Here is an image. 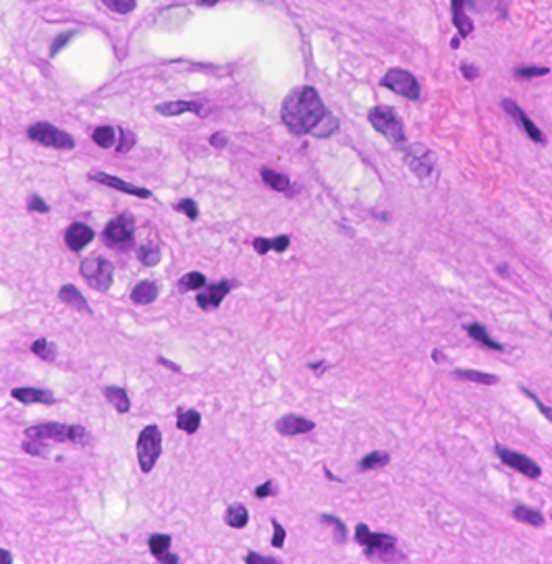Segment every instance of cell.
Returning a JSON list of instances; mask_svg holds the SVG:
<instances>
[{
	"label": "cell",
	"instance_id": "obj_34",
	"mask_svg": "<svg viewBox=\"0 0 552 564\" xmlns=\"http://www.w3.org/2000/svg\"><path fill=\"white\" fill-rule=\"evenodd\" d=\"M170 544H172V538H170V535H166V533H152V535L148 538L150 552H152L156 558L160 556V554H164V552H168V550H170Z\"/></svg>",
	"mask_w": 552,
	"mask_h": 564
},
{
	"label": "cell",
	"instance_id": "obj_35",
	"mask_svg": "<svg viewBox=\"0 0 552 564\" xmlns=\"http://www.w3.org/2000/svg\"><path fill=\"white\" fill-rule=\"evenodd\" d=\"M137 259H140L144 266L152 268V266H158V264H160L162 253H160V249H156V247H148V245H144V247H140V249H137Z\"/></svg>",
	"mask_w": 552,
	"mask_h": 564
},
{
	"label": "cell",
	"instance_id": "obj_28",
	"mask_svg": "<svg viewBox=\"0 0 552 564\" xmlns=\"http://www.w3.org/2000/svg\"><path fill=\"white\" fill-rule=\"evenodd\" d=\"M208 284V278L202 274V272H187L185 276L179 278L177 282V289L181 293H189V291H200Z\"/></svg>",
	"mask_w": 552,
	"mask_h": 564
},
{
	"label": "cell",
	"instance_id": "obj_50",
	"mask_svg": "<svg viewBox=\"0 0 552 564\" xmlns=\"http://www.w3.org/2000/svg\"><path fill=\"white\" fill-rule=\"evenodd\" d=\"M461 73H463V77H465V79H472V81L477 79V75H479V71H477L473 65H468V63H463V65H461Z\"/></svg>",
	"mask_w": 552,
	"mask_h": 564
},
{
	"label": "cell",
	"instance_id": "obj_51",
	"mask_svg": "<svg viewBox=\"0 0 552 564\" xmlns=\"http://www.w3.org/2000/svg\"><path fill=\"white\" fill-rule=\"evenodd\" d=\"M158 561H160V563L177 564L179 563V556H177V554H170V552H164V554H160V556H158Z\"/></svg>",
	"mask_w": 552,
	"mask_h": 564
},
{
	"label": "cell",
	"instance_id": "obj_48",
	"mask_svg": "<svg viewBox=\"0 0 552 564\" xmlns=\"http://www.w3.org/2000/svg\"><path fill=\"white\" fill-rule=\"evenodd\" d=\"M73 33H75V31H69L67 36H59V38L54 40V44H52V56H54V54H59L61 46H65V44H67V42L73 38Z\"/></svg>",
	"mask_w": 552,
	"mask_h": 564
},
{
	"label": "cell",
	"instance_id": "obj_2",
	"mask_svg": "<svg viewBox=\"0 0 552 564\" xmlns=\"http://www.w3.org/2000/svg\"><path fill=\"white\" fill-rule=\"evenodd\" d=\"M368 121L393 146H396V148L405 146V129H403V123H401L394 108H391V106H374L368 112Z\"/></svg>",
	"mask_w": 552,
	"mask_h": 564
},
{
	"label": "cell",
	"instance_id": "obj_5",
	"mask_svg": "<svg viewBox=\"0 0 552 564\" xmlns=\"http://www.w3.org/2000/svg\"><path fill=\"white\" fill-rule=\"evenodd\" d=\"M81 278L94 289V291H108L114 276V266L104 257H85L79 266Z\"/></svg>",
	"mask_w": 552,
	"mask_h": 564
},
{
	"label": "cell",
	"instance_id": "obj_23",
	"mask_svg": "<svg viewBox=\"0 0 552 564\" xmlns=\"http://www.w3.org/2000/svg\"><path fill=\"white\" fill-rule=\"evenodd\" d=\"M291 245V239L287 235H281V237H274V239H264V237H258L253 239V249L260 253V255H266L268 251H276V253H283L287 251Z\"/></svg>",
	"mask_w": 552,
	"mask_h": 564
},
{
	"label": "cell",
	"instance_id": "obj_27",
	"mask_svg": "<svg viewBox=\"0 0 552 564\" xmlns=\"http://www.w3.org/2000/svg\"><path fill=\"white\" fill-rule=\"evenodd\" d=\"M225 523L233 529H243L249 523V510L243 504H231L225 510Z\"/></svg>",
	"mask_w": 552,
	"mask_h": 564
},
{
	"label": "cell",
	"instance_id": "obj_42",
	"mask_svg": "<svg viewBox=\"0 0 552 564\" xmlns=\"http://www.w3.org/2000/svg\"><path fill=\"white\" fill-rule=\"evenodd\" d=\"M27 208L31 210V212H40V214H48L50 212V208H48V204L40 197V195H29V199H27Z\"/></svg>",
	"mask_w": 552,
	"mask_h": 564
},
{
	"label": "cell",
	"instance_id": "obj_36",
	"mask_svg": "<svg viewBox=\"0 0 552 564\" xmlns=\"http://www.w3.org/2000/svg\"><path fill=\"white\" fill-rule=\"evenodd\" d=\"M23 450L27 455H33V457H48V450H46V444L42 440H33V438H27L23 442Z\"/></svg>",
	"mask_w": 552,
	"mask_h": 564
},
{
	"label": "cell",
	"instance_id": "obj_26",
	"mask_svg": "<svg viewBox=\"0 0 552 564\" xmlns=\"http://www.w3.org/2000/svg\"><path fill=\"white\" fill-rule=\"evenodd\" d=\"M260 174H262V181H264L270 189H274V191L285 193V191H289V187H291V178H289L287 174H281V172L272 170V168H262Z\"/></svg>",
	"mask_w": 552,
	"mask_h": 564
},
{
	"label": "cell",
	"instance_id": "obj_32",
	"mask_svg": "<svg viewBox=\"0 0 552 564\" xmlns=\"http://www.w3.org/2000/svg\"><path fill=\"white\" fill-rule=\"evenodd\" d=\"M31 353L33 355H38L42 361H48V363H52L54 359H57V344L54 342H50L48 338H38L33 344H31Z\"/></svg>",
	"mask_w": 552,
	"mask_h": 564
},
{
	"label": "cell",
	"instance_id": "obj_13",
	"mask_svg": "<svg viewBox=\"0 0 552 564\" xmlns=\"http://www.w3.org/2000/svg\"><path fill=\"white\" fill-rule=\"evenodd\" d=\"M502 108H505V110L509 112V116H511V119H513V121H515V123H517V125H519V127L525 131V133H528V137H530V139H534L536 144H546L544 133H542V131H540V129L534 125V121H532V119H530V116H528V114H525V112H523V110H521V108L515 104V102H513V100L505 98V100H502Z\"/></svg>",
	"mask_w": 552,
	"mask_h": 564
},
{
	"label": "cell",
	"instance_id": "obj_21",
	"mask_svg": "<svg viewBox=\"0 0 552 564\" xmlns=\"http://www.w3.org/2000/svg\"><path fill=\"white\" fill-rule=\"evenodd\" d=\"M102 392H104L106 401L112 404L119 413H129L131 401H129V395H127L125 388H121V386H104Z\"/></svg>",
	"mask_w": 552,
	"mask_h": 564
},
{
	"label": "cell",
	"instance_id": "obj_31",
	"mask_svg": "<svg viewBox=\"0 0 552 564\" xmlns=\"http://www.w3.org/2000/svg\"><path fill=\"white\" fill-rule=\"evenodd\" d=\"M513 517L525 525H532V527H542L544 525V517L536 510V508H530V506H517L513 508Z\"/></svg>",
	"mask_w": 552,
	"mask_h": 564
},
{
	"label": "cell",
	"instance_id": "obj_9",
	"mask_svg": "<svg viewBox=\"0 0 552 564\" xmlns=\"http://www.w3.org/2000/svg\"><path fill=\"white\" fill-rule=\"evenodd\" d=\"M403 158L407 162L409 170L417 176V178H428L434 168H436V156L432 150H428L426 146H409L405 152H403Z\"/></svg>",
	"mask_w": 552,
	"mask_h": 564
},
{
	"label": "cell",
	"instance_id": "obj_17",
	"mask_svg": "<svg viewBox=\"0 0 552 564\" xmlns=\"http://www.w3.org/2000/svg\"><path fill=\"white\" fill-rule=\"evenodd\" d=\"M94 231L87 227V224H81V222H73L67 231H65V243L71 251H81L85 245L94 241Z\"/></svg>",
	"mask_w": 552,
	"mask_h": 564
},
{
	"label": "cell",
	"instance_id": "obj_56",
	"mask_svg": "<svg viewBox=\"0 0 552 564\" xmlns=\"http://www.w3.org/2000/svg\"><path fill=\"white\" fill-rule=\"evenodd\" d=\"M202 4H206V6H212V4H216L218 0H200Z\"/></svg>",
	"mask_w": 552,
	"mask_h": 564
},
{
	"label": "cell",
	"instance_id": "obj_38",
	"mask_svg": "<svg viewBox=\"0 0 552 564\" xmlns=\"http://www.w3.org/2000/svg\"><path fill=\"white\" fill-rule=\"evenodd\" d=\"M320 519H322L324 523H330V525L336 529V540H338V542H345V540H347V527H345V523H343L341 519H336V517H332V515H328V512H324Z\"/></svg>",
	"mask_w": 552,
	"mask_h": 564
},
{
	"label": "cell",
	"instance_id": "obj_44",
	"mask_svg": "<svg viewBox=\"0 0 552 564\" xmlns=\"http://www.w3.org/2000/svg\"><path fill=\"white\" fill-rule=\"evenodd\" d=\"M521 390H523V395H525V397H530V399H532V403H534L536 406H538V409H540V413H542V415H544V417H546L549 421H552V409H551V406H546V404L542 403V401H540V399H538V397H536L534 392H530L528 388H521Z\"/></svg>",
	"mask_w": 552,
	"mask_h": 564
},
{
	"label": "cell",
	"instance_id": "obj_20",
	"mask_svg": "<svg viewBox=\"0 0 552 564\" xmlns=\"http://www.w3.org/2000/svg\"><path fill=\"white\" fill-rule=\"evenodd\" d=\"M158 299V284L154 280H142L131 291V301L135 305H150Z\"/></svg>",
	"mask_w": 552,
	"mask_h": 564
},
{
	"label": "cell",
	"instance_id": "obj_45",
	"mask_svg": "<svg viewBox=\"0 0 552 564\" xmlns=\"http://www.w3.org/2000/svg\"><path fill=\"white\" fill-rule=\"evenodd\" d=\"M253 494H255V498H268V496L276 494L274 482H272V480H268V482H264L262 485H258V487L253 489Z\"/></svg>",
	"mask_w": 552,
	"mask_h": 564
},
{
	"label": "cell",
	"instance_id": "obj_30",
	"mask_svg": "<svg viewBox=\"0 0 552 564\" xmlns=\"http://www.w3.org/2000/svg\"><path fill=\"white\" fill-rule=\"evenodd\" d=\"M91 139L100 146V148H114L119 144V131L112 129V127H98L94 133H91Z\"/></svg>",
	"mask_w": 552,
	"mask_h": 564
},
{
	"label": "cell",
	"instance_id": "obj_3",
	"mask_svg": "<svg viewBox=\"0 0 552 564\" xmlns=\"http://www.w3.org/2000/svg\"><path fill=\"white\" fill-rule=\"evenodd\" d=\"M355 542L361 544L366 548V554L368 556H378L382 561H391V558H401V554L396 552V540L393 535H387V533H376V531H370L368 525L359 523L355 527Z\"/></svg>",
	"mask_w": 552,
	"mask_h": 564
},
{
	"label": "cell",
	"instance_id": "obj_25",
	"mask_svg": "<svg viewBox=\"0 0 552 564\" xmlns=\"http://www.w3.org/2000/svg\"><path fill=\"white\" fill-rule=\"evenodd\" d=\"M453 374L459 380L473 382V384H482V386H494V384H498V376H494V374H484V372H475V369H455Z\"/></svg>",
	"mask_w": 552,
	"mask_h": 564
},
{
	"label": "cell",
	"instance_id": "obj_37",
	"mask_svg": "<svg viewBox=\"0 0 552 564\" xmlns=\"http://www.w3.org/2000/svg\"><path fill=\"white\" fill-rule=\"evenodd\" d=\"M110 10H114V13H119V15H127V13H131L133 8H135V0H102Z\"/></svg>",
	"mask_w": 552,
	"mask_h": 564
},
{
	"label": "cell",
	"instance_id": "obj_15",
	"mask_svg": "<svg viewBox=\"0 0 552 564\" xmlns=\"http://www.w3.org/2000/svg\"><path fill=\"white\" fill-rule=\"evenodd\" d=\"M315 427V423L308 417H301V415H295V413H289V415H283L278 421H276V432L281 436H301V434H308Z\"/></svg>",
	"mask_w": 552,
	"mask_h": 564
},
{
	"label": "cell",
	"instance_id": "obj_6",
	"mask_svg": "<svg viewBox=\"0 0 552 564\" xmlns=\"http://www.w3.org/2000/svg\"><path fill=\"white\" fill-rule=\"evenodd\" d=\"M29 139L48 146V148H57V150H73L75 148V139L65 133L63 129L50 125V123H36L27 129Z\"/></svg>",
	"mask_w": 552,
	"mask_h": 564
},
{
	"label": "cell",
	"instance_id": "obj_19",
	"mask_svg": "<svg viewBox=\"0 0 552 564\" xmlns=\"http://www.w3.org/2000/svg\"><path fill=\"white\" fill-rule=\"evenodd\" d=\"M451 15L453 23L459 31V38H468L473 33V21L465 13V0H451Z\"/></svg>",
	"mask_w": 552,
	"mask_h": 564
},
{
	"label": "cell",
	"instance_id": "obj_41",
	"mask_svg": "<svg viewBox=\"0 0 552 564\" xmlns=\"http://www.w3.org/2000/svg\"><path fill=\"white\" fill-rule=\"evenodd\" d=\"M517 75L523 79H532V77L549 75V69L546 67H521V69H517Z\"/></svg>",
	"mask_w": 552,
	"mask_h": 564
},
{
	"label": "cell",
	"instance_id": "obj_40",
	"mask_svg": "<svg viewBox=\"0 0 552 564\" xmlns=\"http://www.w3.org/2000/svg\"><path fill=\"white\" fill-rule=\"evenodd\" d=\"M119 144H117V150L121 152V154H125V152H129L133 146H135V135L131 133V131H125V129H121L119 131Z\"/></svg>",
	"mask_w": 552,
	"mask_h": 564
},
{
	"label": "cell",
	"instance_id": "obj_1",
	"mask_svg": "<svg viewBox=\"0 0 552 564\" xmlns=\"http://www.w3.org/2000/svg\"><path fill=\"white\" fill-rule=\"evenodd\" d=\"M281 119L285 127L295 135L328 137L338 129L336 116L324 106L320 93L310 85L295 87L281 106Z\"/></svg>",
	"mask_w": 552,
	"mask_h": 564
},
{
	"label": "cell",
	"instance_id": "obj_29",
	"mask_svg": "<svg viewBox=\"0 0 552 564\" xmlns=\"http://www.w3.org/2000/svg\"><path fill=\"white\" fill-rule=\"evenodd\" d=\"M465 332H468L472 338H475L477 342H482L484 346H488V349H492V351H502V344L496 342L494 338H490V334H488V330H486L484 326H479V323H468V326H465Z\"/></svg>",
	"mask_w": 552,
	"mask_h": 564
},
{
	"label": "cell",
	"instance_id": "obj_18",
	"mask_svg": "<svg viewBox=\"0 0 552 564\" xmlns=\"http://www.w3.org/2000/svg\"><path fill=\"white\" fill-rule=\"evenodd\" d=\"M59 299H61L65 305H69V307H73V310H77V312H83V314H87V316L94 314V310L89 307L87 299L83 297V293L79 291L75 284H65V287H61Z\"/></svg>",
	"mask_w": 552,
	"mask_h": 564
},
{
	"label": "cell",
	"instance_id": "obj_7",
	"mask_svg": "<svg viewBox=\"0 0 552 564\" xmlns=\"http://www.w3.org/2000/svg\"><path fill=\"white\" fill-rule=\"evenodd\" d=\"M133 233H135V220L131 214H119L117 218H112L104 233H102V239L106 245L110 247H129L133 243Z\"/></svg>",
	"mask_w": 552,
	"mask_h": 564
},
{
	"label": "cell",
	"instance_id": "obj_54",
	"mask_svg": "<svg viewBox=\"0 0 552 564\" xmlns=\"http://www.w3.org/2000/svg\"><path fill=\"white\" fill-rule=\"evenodd\" d=\"M324 365H326V363H312L310 367H312L314 372H324Z\"/></svg>",
	"mask_w": 552,
	"mask_h": 564
},
{
	"label": "cell",
	"instance_id": "obj_47",
	"mask_svg": "<svg viewBox=\"0 0 552 564\" xmlns=\"http://www.w3.org/2000/svg\"><path fill=\"white\" fill-rule=\"evenodd\" d=\"M245 563L247 564H274L276 558H270V556H262V554H255V552H249L245 556Z\"/></svg>",
	"mask_w": 552,
	"mask_h": 564
},
{
	"label": "cell",
	"instance_id": "obj_4",
	"mask_svg": "<svg viewBox=\"0 0 552 564\" xmlns=\"http://www.w3.org/2000/svg\"><path fill=\"white\" fill-rule=\"evenodd\" d=\"M162 455V432L158 425H146L137 438V461L144 473H150Z\"/></svg>",
	"mask_w": 552,
	"mask_h": 564
},
{
	"label": "cell",
	"instance_id": "obj_55",
	"mask_svg": "<svg viewBox=\"0 0 552 564\" xmlns=\"http://www.w3.org/2000/svg\"><path fill=\"white\" fill-rule=\"evenodd\" d=\"M432 359H434V361H442V355H440L438 351H434V353H432Z\"/></svg>",
	"mask_w": 552,
	"mask_h": 564
},
{
	"label": "cell",
	"instance_id": "obj_8",
	"mask_svg": "<svg viewBox=\"0 0 552 564\" xmlns=\"http://www.w3.org/2000/svg\"><path fill=\"white\" fill-rule=\"evenodd\" d=\"M380 85L391 89L394 93H398V96H403V98H407V100H413V102L419 100V93H422L417 79L409 71H403V69L387 71V75L382 77Z\"/></svg>",
	"mask_w": 552,
	"mask_h": 564
},
{
	"label": "cell",
	"instance_id": "obj_10",
	"mask_svg": "<svg viewBox=\"0 0 552 564\" xmlns=\"http://www.w3.org/2000/svg\"><path fill=\"white\" fill-rule=\"evenodd\" d=\"M494 450H496V457L502 461V465H507V467L519 471L521 475H525V478H530V480H538V478L542 475L540 465H536V461H532L530 457L519 455V452H515V450H511V448H507V446H500V444H496Z\"/></svg>",
	"mask_w": 552,
	"mask_h": 564
},
{
	"label": "cell",
	"instance_id": "obj_49",
	"mask_svg": "<svg viewBox=\"0 0 552 564\" xmlns=\"http://www.w3.org/2000/svg\"><path fill=\"white\" fill-rule=\"evenodd\" d=\"M210 144H212L216 150H225V148H227V135H225V133H214V135L210 137Z\"/></svg>",
	"mask_w": 552,
	"mask_h": 564
},
{
	"label": "cell",
	"instance_id": "obj_43",
	"mask_svg": "<svg viewBox=\"0 0 552 564\" xmlns=\"http://www.w3.org/2000/svg\"><path fill=\"white\" fill-rule=\"evenodd\" d=\"M272 527H274L272 546H274V548H283V546H285V540H287V531H285V527H283L276 519H272Z\"/></svg>",
	"mask_w": 552,
	"mask_h": 564
},
{
	"label": "cell",
	"instance_id": "obj_33",
	"mask_svg": "<svg viewBox=\"0 0 552 564\" xmlns=\"http://www.w3.org/2000/svg\"><path fill=\"white\" fill-rule=\"evenodd\" d=\"M391 461V455L385 452V450H374L370 455H366L359 463V471H370V469H380L385 465H389Z\"/></svg>",
	"mask_w": 552,
	"mask_h": 564
},
{
	"label": "cell",
	"instance_id": "obj_16",
	"mask_svg": "<svg viewBox=\"0 0 552 564\" xmlns=\"http://www.w3.org/2000/svg\"><path fill=\"white\" fill-rule=\"evenodd\" d=\"M10 397L15 401H19L21 404H52L57 403L54 395L50 390H42V388H29V386H23V388H13Z\"/></svg>",
	"mask_w": 552,
	"mask_h": 564
},
{
	"label": "cell",
	"instance_id": "obj_53",
	"mask_svg": "<svg viewBox=\"0 0 552 564\" xmlns=\"http://www.w3.org/2000/svg\"><path fill=\"white\" fill-rule=\"evenodd\" d=\"M158 361H160L162 365H166L168 369H172V372H181V367H179L177 363H172V361H168V359H164V357H160Z\"/></svg>",
	"mask_w": 552,
	"mask_h": 564
},
{
	"label": "cell",
	"instance_id": "obj_52",
	"mask_svg": "<svg viewBox=\"0 0 552 564\" xmlns=\"http://www.w3.org/2000/svg\"><path fill=\"white\" fill-rule=\"evenodd\" d=\"M13 563V554L4 548H0V564H10Z\"/></svg>",
	"mask_w": 552,
	"mask_h": 564
},
{
	"label": "cell",
	"instance_id": "obj_24",
	"mask_svg": "<svg viewBox=\"0 0 552 564\" xmlns=\"http://www.w3.org/2000/svg\"><path fill=\"white\" fill-rule=\"evenodd\" d=\"M200 425H202V415H200V411H193V409H189V411H179V415H177V427H179L181 432H185V434H195V432L200 429Z\"/></svg>",
	"mask_w": 552,
	"mask_h": 564
},
{
	"label": "cell",
	"instance_id": "obj_14",
	"mask_svg": "<svg viewBox=\"0 0 552 564\" xmlns=\"http://www.w3.org/2000/svg\"><path fill=\"white\" fill-rule=\"evenodd\" d=\"M89 178L96 181V183H102L106 187H112V189H119L123 193H129V195H137V197H154L152 191L144 189V187H137V185H131L119 176H112V174H106V172H98V170H91L89 172Z\"/></svg>",
	"mask_w": 552,
	"mask_h": 564
},
{
	"label": "cell",
	"instance_id": "obj_22",
	"mask_svg": "<svg viewBox=\"0 0 552 564\" xmlns=\"http://www.w3.org/2000/svg\"><path fill=\"white\" fill-rule=\"evenodd\" d=\"M156 112L164 114V116H179L185 112H195L200 114V106L187 100H174V102H166V104H158Z\"/></svg>",
	"mask_w": 552,
	"mask_h": 564
},
{
	"label": "cell",
	"instance_id": "obj_12",
	"mask_svg": "<svg viewBox=\"0 0 552 564\" xmlns=\"http://www.w3.org/2000/svg\"><path fill=\"white\" fill-rule=\"evenodd\" d=\"M25 438L42 442H71V425L67 423H36L25 427Z\"/></svg>",
	"mask_w": 552,
	"mask_h": 564
},
{
	"label": "cell",
	"instance_id": "obj_39",
	"mask_svg": "<svg viewBox=\"0 0 552 564\" xmlns=\"http://www.w3.org/2000/svg\"><path fill=\"white\" fill-rule=\"evenodd\" d=\"M174 208H177L179 212H185V216H187L189 220H197V216H200L197 204H195L193 199H181Z\"/></svg>",
	"mask_w": 552,
	"mask_h": 564
},
{
	"label": "cell",
	"instance_id": "obj_11",
	"mask_svg": "<svg viewBox=\"0 0 552 564\" xmlns=\"http://www.w3.org/2000/svg\"><path fill=\"white\" fill-rule=\"evenodd\" d=\"M235 287V280H218V282H208L204 289L195 291V301H197V307L204 310V312H210V310H216L221 307L223 299L231 293V289Z\"/></svg>",
	"mask_w": 552,
	"mask_h": 564
},
{
	"label": "cell",
	"instance_id": "obj_46",
	"mask_svg": "<svg viewBox=\"0 0 552 564\" xmlns=\"http://www.w3.org/2000/svg\"><path fill=\"white\" fill-rule=\"evenodd\" d=\"M87 440V429L83 425H71V442L83 444Z\"/></svg>",
	"mask_w": 552,
	"mask_h": 564
}]
</instances>
